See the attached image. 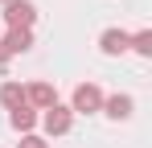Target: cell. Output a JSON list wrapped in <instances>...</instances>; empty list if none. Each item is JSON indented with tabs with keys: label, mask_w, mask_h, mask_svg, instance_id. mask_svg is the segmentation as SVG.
I'll return each instance as SVG.
<instances>
[{
	"label": "cell",
	"mask_w": 152,
	"mask_h": 148,
	"mask_svg": "<svg viewBox=\"0 0 152 148\" xmlns=\"http://www.w3.org/2000/svg\"><path fill=\"white\" fill-rule=\"evenodd\" d=\"M33 123H37V111H33L29 103L12 107V127H17V132H33Z\"/></svg>",
	"instance_id": "8"
},
{
	"label": "cell",
	"mask_w": 152,
	"mask_h": 148,
	"mask_svg": "<svg viewBox=\"0 0 152 148\" xmlns=\"http://www.w3.org/2000/svg\"><path fill=\"white\" fill-rule=\"evenodd\" d=\"M103 111H107L111 119H127V115H132V95H111V99H103Z\"/></svg>",
	"instance_id": "7"
},
{
	"label": "cell",
	"mask_w": 152,
	"mask_h": 148,
	"mask_svg": "<svg viewBox=\"0 0 152 148\" xmlns=\"http://www.w3.org/2000/svg\"><path fill=\"white\" fill-rule=\"evenodd\" d=\"M17 148H45V140H41V136H25Z\"/></svg>",
	"instance_id": "11"
},
{
	"label": "cell",
	"mask_w": 152,
	"mask_h": 148,
	"mask_svg": "<svg viewBox=\"0 0 152 148\" xmlns=\"http://www.w3.org/2000/svg\"><path fill=\"white\" fill-rule=\"evenodd\" d=\"M0 103H4V107H21V103H25V86H21V82H4V86H0Z\"/></svg>",
	"instance_id": "9"
},
{
	"label": "cell",
	"mask_w": 152,
	"mask_h": 148,
	"mask_svg": "<svg viewBox=\"0 0 152 148\" xmlns=\"http://www.w3.org/2000/svg\"><path fill=\"white\" fill-rule=\"evenodd\" d=\"M8 58H12V53H8V45H4V41H0V66H4V62H8Z\"/></svg>",
	"instance_id": "12"
},
{
	"label": "cell",
	"mask_w": 152,
	"mask_h": 148,
	"mask_svg": "<svg viewBox=\"0 0 152 148\" xmlns=\"http://www.w3.org/2000/svg\"><path fill=\"white\" fill-rule=\"evenodd\" d=\"M4 45H8V53H25V49H33V29H8Z\"/></svg>",
	"instance_id": "5"
},
{
	"label": "cell",
	"mask_w": 152,
	"mask_h": 148,
	"mask_svg": "<svg viewBox=\"0 0 152 148\" xmlns=\"http://www.w3.org/2000/svg\"><path fill=\"white\" fill-rule=\"evenodd\" d=\"M99 107H103V91L95 82H82L74 91V107H70V111H82V115H86V111H99Z\"/></svg>",
	"instance_id": "3"
},
{
	"label": "cell",
	"mask_w": 152,
	"mask_h": 148,
	"mask_svg": "<svg viewBox=\"0 0 152 148\" xmlns=\"http://www.w3.org/2000/svg\"><path fill=\"white\" fill-rule=\"evenodd\" d=\"M4 4H8V0H4Z\"/></svg>",
	"instance_id": "13"
},
{
	"label": "cell",
	"mask_w": 152,
	"mask_h": 148,
	"mask_svg": "<svg viewBox=\"0 0 152 148\" xmlns=\"http://www.w3.org/2000/svg\"><path fill=\"white\" fill-rule=\"evenodd\" d=\"M127 49H136V53H144V58H148V53H152V33H148V29H140V33L127 41Z\"/></svg>",
	"instance_id": "10"
},
{
	"label": "cell",
	"mask_w": 152,
	"mask_h": 148,
	"mask_svg": "<svg viewBox=\"0 0 152 148\" xmlns=\"http://www.w3.org/2000/svg\"><path fill=\"white\" fill-rule=\"evenodd\" d=\"M70 123H74V111H70V107H62V103L45 107V115H41V127H45L50 136H66V132H70Z\"/></svg>",
	"instance_id": "1"
},
{
	"label": "cell",
	"mask_w": 152,
	"mask_h": 148,
	"mask_svg": "<svg viewBox=\"0 0 152 148\" xmlns=\"http://www.w3.org/2000/svg\"><path fill=\"white\" fill-rule=\"evenodd\" d=\"M127 41H132V33L107 29V33H103V53H127Z\"/></svg>",
	"instance_id": "6"
},
{
	"label": "cell",
	"mask_w": 152,
	"mask_h": 148,
	"mask_svg": "<svg viewBox=\"0 0 152 148\" xmlns=\"http://www.w3.org/2000/svg\"><path fill=\"white\" fill-rule=\"evenodd\" d=\"M25 103L45 111V107H53V103H58V95H53V86H50V82H33V86H25Z\"/></svg>",
	"instance_id": "4"
},
{
	"label": "cell",
	"mask_w": 152,
	"mask_h": 148,
	"mask_svg": "<svg viewBox=\"0 0 152 148\" xmlns=\"http://www.w3.org/2000/svg\"><path fill=\"white\" fill-rule=\"evenodd\" d=\"M4 21H8V29H33V21H37V8H33L29 0H8Z\"/></svg>",
	"instance_id": "2"
}]
</instances>
